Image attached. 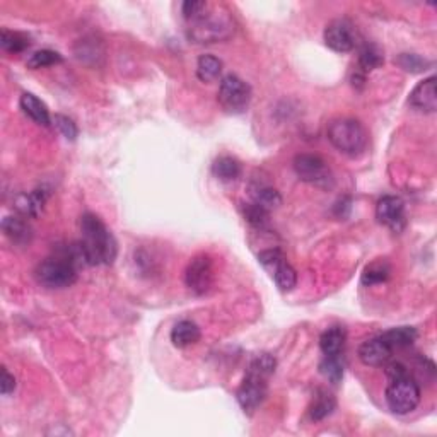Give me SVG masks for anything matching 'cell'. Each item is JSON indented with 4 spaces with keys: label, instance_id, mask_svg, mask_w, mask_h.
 Returning <instances> with one entry per match:
<instances>
[{
    "label": "cell",
    "instance_id": "obj_34",
    "mask_svg": "<svg viewBox=\"0 0 437 437\" xmlns=\"http://www.w3.org/2000/svg\"><path fill=\"white\" fill-rule=\"evenodd\" d=\"M207 6H209V3L200 2V0H188V2H185L183 7H181V12H183L185 19L188 21V19H191V17L202 14Z\"/></svg>",
    "mask_w": 437,
    "mask_h": 437
},
{
    "label": "cell",
    "instance_id": "obj_15",
    "mask_svg": "<svg viewBox=\"0 0 437 437\" xmlns=\"http://www.w3.org/2000/svg\"><path fill=\"white\" fill-rule=\"evenodd\" d=\"M19 105L26 117L31 118L35 123L43 125V127H48V125H50V113H48L46 105H44L42 99L36 98L35 94L24 92L19 99Z\"/></svg>",
    "mask_w": 437,
    "mask_h": 437
},
{
    "label": "cell",
    "instance_id": "obj_2",
    "mask_svg": "<svg viewBox=\"0 0 437 437\" xmlns=\"http://www.w3.org/2000/svg\"><path fill=\"white\" fill-rule=\"evenodd\" d=\"M275 357L270 354H260L251 361L238 390V402L244 412L251 413L262 405L268 390V379L275 372Z\"/></svg>",
    "mask_w": 437,
    "mask_h": 437
},
{
    "label": "cell",
    "instance_id": "obj_20",
    "mask_svg": "<svg viewBox=\"0 0 437 437\" xmlns=\"http://www.w3.org/2000/svg\"><path fill=\"white\" fill-rule=\"evenodd\" d=\"M270 273H272L277 287L284 292L292 291V289L295 287V284H298V273H295V270L289 265L287 258L277 263V265L270 270Z\"/></svg>",
    "mask_w": 437,
    "mask_h": 437
},
{
    "label": "cell",
    "instance_id": "obj_5",
    "mask_svg": "<svg viewBox=\"0 0 437 437\" xmlns=\"http://www.w3.org/2000/svg\"><path fill=\"white\" fill-rule=\"evenodd\" d=\"M36 279L48 289H65L76 284L77 265L70 258L69 251L60 257H51L42 262L36 268Z\"/></svg>",
    "mask_w": 437,
    "mask_h": 437
},
{
    "label": "cell",
    "instance_id": "obj_9",
    "mask_svg": "<svg viewBox=\"0 0 437 437\" xmlns=\"http://www.w3.org/2000/svg\"><path fill=\"white\" fill-rule=\"evenodd\" d=\"M185 282L195 294H205L214 284V263L207 255H198L188 263Z\"/></svg>",
    "mask_w": 437,
    "mask_h": 437
},
{
    "label": "cell",
    "instance_id": "obj_10",
    "mask_svg": "<svg viewBox=\"0 0 437 437\" xmlns=\"http://www.w3.org/2000/svg\"><path fill=\"white\" fill-rule=\"evenodd\" d=\"M325 43L328 48L339 53H347L355 46L354 24L347 19H335L328 22L325 28Z\"/></svg>",
    "mask_w": 437,
    "mask_h": 437
},
{
    "label": "cell",
    "instance_id": "obj_29",
    "mask_svg": "<svg viewBox=\"0 0 437 437\" xmlns=\"http://www.w3.org/2000/svg\"><path fill=\"white\" fill-rule=\"evenodd\" d=\"M253 202L258 203V205H262L263 209L272 210L282 203V197H280V194L275 190V188L262 187L253 194Z\"/></svg>",
    "mask_w": 437,
    "mask_h": 437
},
{
    "label": "cell",
    "instance_id": "obj_13",
    "mask_svg": "<svg viewBox=\"0 0 437 437\" xmlns=\"http://www.w3.org/2000/svg\"><path fill=\"white\" fill-rule=\"evenodd\" d=\"M409 103L412 108L425 113H434L437 110V92H436V77L431 76L418 83L413 91L410 92Z\"/></svg>",
    "mask_w": 437,
    "mask_h": 437
},
{
    "label": "cell",
    "instance_id": "obj_18",
    "mask_svg": "<svg viewBox=\"0 0 437 437\" xmlns=\"http://www.w3.org/2000/svg\"><path fill=\"white\" fill-rule=\"evenodd\" d=\"M44 202H46V194L43 190H35L29 195H21L16 200V209L22 216L36 217L42 212Z\"/></svg>",
    "mask_w": 437,
    "mask_h": 437
},
{
    "label": "cell",
    "instance_id": "obj_27",
    "mask_svg": "<svg viewBox=\"0 0 437 437\" xmlns=\"http://www.w3.org/2000/svg\"><path fill=\"white\" fill-rule=\"evenodd\" d=\"M29 44H31L29 40L24 35H21V33L3 29L2 35H0V46L6 51H9V53H21L26 48H29Z\"/></svg>",
    "mask_w": 437,
    "mask_h": 437
},
{
    "label": "cell",
    "instance_id": "obj_31",
    "mask_svg": "<svg viewBox=\"0 0 437 437\" xmlns=\"http://www.w3.org/2000/svg\"><path fill=\"white\" fill-rule=\"evenodd\" d=\"M398 65L402 67L403 70L406 72H412V74H418V72H424L427 70V67L431 65L425 58L418 57L415 53H402L398 57Z\"/></svg>",
    "mask_w": 437,
    "mask_h": 437
},
{
    "label": "cell",
    "instance_id": "obj_14",
    "mask_svg": "<svg viewBox=\"0 0 437 437\" xmlns=\"http://www.w3.org/2000/svg\"><path fill=\"white\" fill-rule=\"evenodd\" d=\"M202 336L200 328L197 323L190 320H181L173 327L171 329V342L173 345L178 349H185V347H190L194 343H197Z\"/></svg>",
    "mask_w": 437,
    "mask_h": 437
},
{
    "label": "cell",
    "instance_id": "obj_25",
    "mask_svg": "<svg viewBox=\"0 0 437 437\" xmlns=\"http://www.w3.org/2000/svg\"><path fill=\"white\" fill-rule=\"evenodd\" d=\"M391 268L384 260L374 262L371 265L366 266L364 273H362V284L364 285H376L386 282L388 277H390Z\"/></svg>",
    "mask_w": 437,
    "mask_h": 437
},
{
    "label": "cell",
    "instance_id": "obj_16",
    "mask_svg": "<svg viewBox=\"0 0 437 437\" xmlns=\"http://www.w3.org/2000/svg\"><path fill=\"white\" fill-rule=\"evenodd\" d=\"M347 342V332L343 327L325 329L320 336V349L325 355H340Z\"/></svg>",
    "mask_w": 437,
    "mask_h": 437
},
{
    "label": "cell",
    "instance_id": "obj_30",
    "mask_svg": "<svg viewBox=\"0 0 437 437\" xmlns=\"http://www.w3.org/2000/svg\"><path fill=\"white\" fill-rule=\"evenodd\" d=\"M244 217H246V221L250 222L253 228H258V229H263L266 228V224H268V218H270V210L263 209L262 205H258V203H248L246 207H244Z\"/></svg>",
    "mask_w": 437,
    "mask_h": 437
},
{
    "label": "cell",
    "instance_id": "obj_3",
    "mask_svg": "<svg viewBox=\"0 0 437 437\" xmlns=\"http://www.w3.org/2000/svg\"><path fill=\"white\" fill-rule=\"evenodd\" d=\"M187 22L188 38L200 44L224 42V40L231 38L234 33V22H232L231 16L210 3L202 14L191 17Z\"/></svg>",
    "mask_w": 437,
    "mask_h": 437
},
{
    "label": "cell",
    "instance_id": "obj_24",
    "mask_svg": "<svg viewBox=\"0 0 437 437\" xmlns=\"http://www.w3.org/2000/svg\"><path fill=\"white\" fill-rule=\"evenodd\" d=\"M383 51L376 44H364L359 51V67L362 69V72H371V70L383 65Z\"/></svg>",
    "mask_w": 437,
    "mask_h": 437
},
{
    "label": "cell",
    "instance_id": "obj_28",
    "mask_svg": "<svg viewBox=\"0 0 437 437\" xmlns=\"http://www.w3.org/2000/svg\"><path fill=\"white\" fill-rule=\"evenodd\" d=\"M62 64V55L57 53L53 50H40L36 53H33L28 60L29 69H44V67H51Z\"/></svg>",
    "mask_w": 437,
    "mask_h": 437
},
{
    "label": "cell",
    "instance_id": "obj_6",
    "mask_svg": "<svg viewBox=\"0 0 437 437\" xmlns=\"http://www.w3.org/2000/svg\"><path fill=\"white\" fill-rule=\"evenodd\" d=\"M386 403L396 415H406L420 403V388L410 376L390 381L386 388Z\"/></svg>",
    "mask_w": 437,
    "mask_h": 437
},
{
    "label": "cell",
    "instance_id": "obj_33",
    "mask_svg": "<svg viewBox=\"0 0 437 437\" xmlns=\"http://www.w3.org/2000/svg\"><path fill=\"white\" fill-rule=\"evenodd\" d=\"M282 260H285V255L280 250H277V248H272V250H265V251H262L260 255H258V262H260L263 268L268 270V272L277 265V263L282 262Z\"/></svg>",
    "mask_w": 437,
    "mask_h": 437
},
{
    "label": "cell",
    "instance_id": "obj_22",
    "mask_svg": "<svg viewBox=\"0 0 437 437\" xmlns=\"http://www.w3.org/2000/svg\"><path fill=\"white\" fill-rule=\"evenodd\" d=\"M222 72V62L214 55H202L197 64V77L202 83H212Z\"/></svg>",
    "mask_w": 437,
    "mask_h": 437
},
{
    "label": "cell",
    "instance_id": "obj_17",
    "mask_svg": "<svg viewBox=\"0 0 437 437\" xmlns=\"http://www.w3.org/2000/svg\"><path fill=\"white\" fill-rule=\"evenodd\" d=\"M2 231L12 243L28 244L31 241V228L21 217H6L2 221Z\"/></svg>",
    "mask_w": 437,
    "mask_h": 437
},
{
    "label": "cell",
    "instance_id": "obj_23",
    "mask_svg": "<svg viewBox=\"0 0 437 437\" xmlns=\"http://www.w3.org/2000/svg\"><path fill=\"white\" fill-rule=\"evenodd\" d=\"M212 173L218 180L232 181L241 175V164L231 155H222L212 164Z\"/></svg>",
    "mask_w": 437,
    "mask_h": 437
},
{
    "label": "cell",
    "instance_id": "obj_19",
    "mask_svg": "<svg viewBox=\"0 0 437 437\" xmlns=\"http://www.w3.org/2000/svg\"><path fill=\"white\" fill-rule=\"evenodd\" d=\"M384 340L388 342V345L391 349H403V347H410L413 342L417 340L418 333L415 328L412 327H398V328H391L388 332H384L383 335Z\"/></svg>",
    "mask_w": 437,
    "mask_h": 437
},
{
    "label": "cell",
    "instance_id": "obj_35",
    "mask_svg": "<svg viewBox=\"0 0 437 437\" xmlns=\"http://www.w3.org/2000/svg\"><path fill=\"white\" fill-rule=\"evenodd\" d=\"M16 390V377L12 376L6 368H2V381H0V391L3 396L10 395Z\"/></svg>",
    "mask_w": 437,
    "mask_h": 437
},
{
    "label": "cell",
    "instance_id": "obj_36",
    "mask_svg": "<svg viewBox=\"0 0 437 437\" xmlns=\"http://www.w3.org/2000/svg\"><path fill=\"white\" fill-rule=\"evenodd\" d=\"M386 376L390 377V381L393 379H400V377H405L409 376V371L403 364L400 362H391V364H386Z\"/></svg>",
    "mask_w": 437,
    "mask_h": 437
},
{
    "label": "cell",
    "instance_id": "obj_32",
    "mask_svg": "<svg viewBox=\"0 0 437 437\" xmlns=\"http://www.w3.org/2000/svg\"><path fill=\"white\" fill-rule=\"evenodd\" d=\"M55 127L58 128V132L65 137L67 140H76L77 139V125L70 120L65 114H55Z\"/></svg>",
    "mask_w": 437,
    "mask_h": 437
},
{
    "label": "cell",
    "instance_id": "obj_21",
    "mask_svg": "<svg viewBox=\"0 0 437 437\" xmlns=\"http://www.w3.org/2000/svg\"><path fill=\"white\" fill-rule=\"evenodd\" d=\"M335 409H336V402H335V398H333V395L328 393V391L320 390L318 391L316 398H314L313 405H311V410H309L311 418H313V420H323V418L332 415Z\"/></svg>",
    "mask_w": 437,
    "mask_h": 437
},
{
    "label": "cell",
    "instance_id": "obj_1",
    "mask_svg": "<svg viewBox=\"0 0 437 437\" xmlns=\"http://www.w3.org/2000/svg\"><path fill=\"white\" fill-rule=\"evenodd\" d=\"M80 231H83V241L79 243L83 246L87 265H111L117 260V239L101 218L94 214H84L80 217Z\"/></svg>",
    "mask_w": 437,
    "mask_h": 437
},
{
    "label": "cell",
    "instance_id": "obj_26",
    "mask_svg": "<svg viewBox=\"0 0 437 437\" xmlns=\"http://www.w3.org/2000/svg\"><path fill=\"white\" fill-rule=\"evenodd\" d=\"M320 372L333 384H339L343 377V364L340 355H325L320 364Z\"/></svg>",
    "mask_w": 437,
    "mask_h": 437
},
{
    "label": "cell",
    "instance_id": "obj_7",
    "mask_svg": "<svg viewBox=\"0 0 437 437\" xmlns=\"http://www.w3.org/2000/svg\"><path fill=\"white\" fill-rule=\"evenodd\" d=\"M218 105L231 114L244 113L251 103V87L234 74H229L221 80L217 94Z\"/></svg>",
    "mask_w": 437,
    "mask_h": 437
},
{
    "label": "cell",
    "instance_id": "obj_4",
    "mask_svg": "<svg viewBox=\"0 0 437 437\" xmlns=\"http://www.w3.org/2000/svg\"><path fill=\"white\" fill-rule=\"evenodd\" d=\"M328 140L336 151L347 155H359L368 147V132L354 118H336L329 121Z\"/></svg>",
    "mask_w": 437,
    "mask_h": 437
},
{
    "label": "cell",
    "instance_id": "obj_8",
    "mask_svg": "<svg viewBox=\"0 0 437 437\" xmlns=\"http://www.w3.org/2000/svg\"><path fill=\"white\" fill-rule=\"evenodd\" d=\"M295 175L305 183L320 188L333 187V175L328 164L316 154H299L294 157Z\"/></svg>",
    "mask_w": 437,
    "mask_h": 437
},
{
    "label": "cell",
    "instance_id": "obj_11",
    "mask_svg": "<svg viewBox=\"0 0 437 437\" xmlns=\"http://www.w3.org/2000/svg\"><path fill=\"white\" fill-rule=\"evenodd\" d=\"M376 218L383 225L390 228L391 231L400 232L405 228V203L402 198L386 195L377 202L376 205Z\"/></svg>",
    "mask_w": 437,
    "mask_h": 437
},
{
    "label": "cell",
    "instance_id": "obj_12",
    "mask_svg": "<svg viewBox=\"0 0 437 437\" xmlns=\"http://www.w3.org/2000/svg\"><path fill=\"white\" fill-rule=\"evenodd\" d=\"M393 349L388 345L386 340L383 336H376V339L368 340L359 347V359L364 366H371V368H383L390 362Z\"/></svg>",
    "mask_w": 437,
    "mask_h": 437
}]
</instances>
